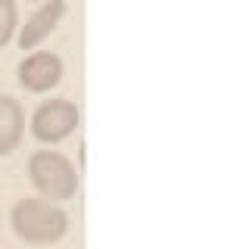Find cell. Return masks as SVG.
Here are the masks:
<instances>
[{
	"instance_id": "cell-1",
	"label": "cell",
	"mask_w": 249,
	"mask_h": 249,
	"mask_svg": "<svg viewBox=\"0 0 249 249\" xmlns=\"http://www.w3.org/2000/svg\"><path fill=\"white\" fill-rule=\"evenodd\" d=\"M13 231L19 240L31 246H47L66 237L69 231V215L56 202L47 199H19L13 206Z\"/></svg>"
},
{
	"instance_id": "cell-7",
	"label": "cell",
	"mask_w": 249,
	"mask_h": 249,
	"mask_svg": "<svg viewBox=\"0 0 249 249\" xmlns=\"http://www.w3.org/2000/svg\"><path fill=\"white\" fill-rule=\"evenodd\" d=\"M19 25V10H16V0H0V47H6L16 35Z\"/></svg>"
},
{
	"instance_id": "cell-4",
	"label": "cell",
	"mask_w": 249,
	"mask_h": 249,
	"mask_svg": "<svg viewBox=\"0 0 249 249\" xmlns=\"http://www.w3.org/2000/svg\"><path fill=\"white\" fill-rule=\"evenodd\" d=\"M62 81V59L50 50H37L31 56L22 59L19 66V84L31 93H44L50 88H56Z\"/></svg>"
},
{
	"instance_id": "cell-2",
	"label": "cell",
	"mask_w": 249,
	"mask_h": 249,
	"mask_svg": "<svg viewBox=\"0 0 249 249\" xmlns=\"http://www.w3.org/2000/svg\"><path fill=\"white\" fill-rule=\"evenodd\" d=\"M28 178L44 199H72L78 190L75 165L56 150H37L28 159Z\"/></svg>"
},
{
	"instance_id": "cell-5",
	"label": "cell",
	"mask_w": 249,
	"mask_h": 249,
	"mask_svg": "<svg viewBox=\"0 0 249 249\" xmlns=\"http://www.w3.org/2000/svg\"><path fill=\"white\" fill-rule=\"evenodd\" d=\"M66 16V0H47L31 19L19 31V47L22 50H35L44 37H50V31L59 25V19Z\"/></svg>"
},
{
	"instance_id": "cell-3",
	"label": "cell",
	"mask_w": 249,
	"mask_h": 249,
	"mask_svg": "<svg viewBox=\"0 0 249 249\" xmlns=\"http://www.w3.org/2000/svg\"><path fill=\"white\" fill-rule=\"evenodd\" d=\"M78 128V106L72 100H50L31 115V134L44 143H59Z\"/></svg>"
},
{
	"instance_id": "cell-6",
	"label": "cell",
	"mask_w": 249,
	"mask_h": 249,
	"mask_svg": "<svg viewBox=\"0 0 249 249\" xmlns=\"http://www.w3.org/2000/svg\"><path fill=\"white\" fill-rule=\"evenodd\" d=\"M22 131H25V112L19 100L0 97V156H10L19 146Z\"/></svg>"
}]
</instances>
